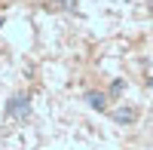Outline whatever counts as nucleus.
I'll return each instance as SVG.
<instances>
[{
  "label": "nucleus",
  "instance_id": "obj_1",
  "mask_svg": "<svg viewBox=\"0 0 153 150\" xmlns=\"http://www.w3.org/2000/svg\"><path fill=\"white\" fill-rule=\"evenodd\" d=\"M28 114H31V98L25 92H16L6 101V120H25Z\"/></svg>",
  "mask_w": 153,
  "mask_h": 150
},
{
  "label": "nucleus",
  "instance_id": "obj_2",
  "mask_svg": "<svg viewBox=\"0 0 153 150\" xmlns=\"http://www.w3.org/2000/svg\"><path fill=\"white\" fill-rule=\"evenodd\" d=\"M110 117H113V123H120V126H132V123L138 120V110L135 107H117Z\"/></svg>",
  "mask_w": 153,
  "mask_h": 150
},
{
  "label": "nucleus",
  "instance_id": "obj_3",
  "mask_svg": "<svg viewBox=\"0 0 153 150\" xmlns=\"http://www.w3.org/2000/svg\"><path fill=\"white\" fill-rule=\"evenodd\" d=\"M86 104L92 110H107V95L104 92H86Z\"/></svg>",
  "mask_w": 153,
  "mask_h": 150
},
{
  "label": "nucleus",
  "instance_id": "obj_4",
  "mask_svg": "<svg viewBox=\"0 0 153 150\" xmlns=\"http://www.w3.org/2000/svg\"><path fill=\"white\" fill-rule=\"evenodd\" d=\"M123 89H126V83H123V80H113V83H110V92H113V95H120Z\"/></svg>",
  "mask_w": 153,
  "mask_h": 150
},
{
  "label": "nucleus",
  "instance_id": "obj_5",
  "mask_svg": "<svg viewBox=\"0 0 153 150\" xmlns=\"http://www.w3.org/2000/svg\"><path fill=\"white\" fill-rule=\"evenodd\" d=\"M150 89H153V77H150Z\"/></svg>",
  "mask_w": 153,
  "mask_h": 150
}]
</instances>
